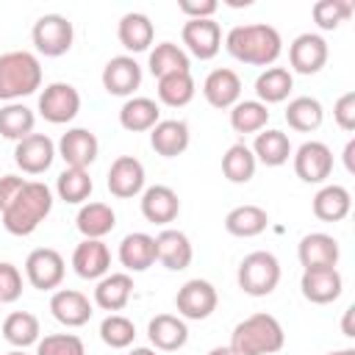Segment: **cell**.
Wrapping results in <instances>:
<instances>
[{
    "mask_svg": "<svg viewBox=\"0 0 355 355\" xmlns=\"http://www.w3.org/2000/svg\"><path fill=\"white\" fill-rule=\"evenodd\" d=\"M327 355H355V349L347 347V349H333V352H327Z\"/></svg>",
    "mask_w": 355,
    "mask_h": 355,
    "instance_id": "cell-54",
    "label": "cell"
},
{
    "mask_svg": "<svg viewBox=\"0 0 355 355\" xmlns=\"http://www.w3.org/2000/svg\"><path fill=\"white\" fill-rule=\"evenodd\" d=\"M236 280H239V288L244 294L266 297L280 283V261L266 250H255V252L244 255V261L239 263Z\"/></svg>",
    "mask_w": 355,
    "mask_h": 355,
    "instance_id": "cell-5",
    "label": "cell"
},
{
    "mask_svg": "<svg viewBox=\"0 0 355 355\" xmlns=\"http://www.w3.org/2000/svg\"><path fill=\"white\" fill-rule=\"evenodd\" d=\"M31 39H33V44H36V50L42 55L58 58V55L69 53L75 31H72V22L64 14H44V17H39L33 22Z\"/></svg>",
    "mask_w": 355,
    "mask_h": 355,
    "instance_id": "cell-6",
    "label": "cell"
},
{
    "mask_svg": "<svg viewBox=\"0 0 355 355\" xmlns=\"http://www.w3.org/2000/svg\"><path fill=\"white\" fill-rule=\"evenodd\" d=\"M36 116L28 105L22 103H8L0 108V136L11 139V141H22L25 136L33 133Z\"/></svg>",
    "mask_w": 355,
    "mask_h": 355,
    "instance_id": "cell-39",
    "label": "cell"
},
{
    "mask_svg": "<svg viewBox=\"0 0 355 355\" xmlns=\"http://www.w3.org/2000/svg\"><path fill=\"white\" fill-rule=\"evenodd\" d=\"M250 150H252L255 161H261L266 166H283L288 161V155H291V141H288V136L283 130H266L263 128L255 136V144Z\"/></svg>",
    "mask_w": 355,
    "mask_h": 355,
    "instance_id": "cell-34",
    "label": "cell"
},
{
    "mask_svg": "<svg viewBox=\"0 0 355 355\" xmlns=\"http://www.w3.org/2000/svg\"><path fill=\"white\" fill-rule=\"evenodd\" d=\"M338 241L327 233H308L302 236L300 247H297V258L302 263V269H327L338 263Z\"/></svg>",
    "mask_w": 355,
    "mask_h": 355,
    "instance_id": "cell-20",
    "label": "cell"
},
{
    "mask_svg": "<svg viewBox=\"0 0 355 355\" xmlns=\"http://www.w3.org/2000/svg\"><path fill=\"white\" fill-rule=\"evenodd\" d=\"M53 211V191L42 180H28L14 202L3 211V227L11 236H31Z\"/></svg>",
    "mask_w": 355,
    "mask_h": 355,
    "instance_id": "cell-2",
    "label": "cell"
},
{
    "mask_svg": "<svg viewBox=\"0 0 355 355\" xmlns=\"http://www.w3.org/2000/svg\"><path fill=\"white\" fill-rule=\"evenodd\" d=\"M42 86V64L28 50H8L0 55V100H19Z\"/></svg>",
    "mask_w": 355,
    "mask_h": 355,
    "instance_id": "cell-4",
    "label": "cell"
},
{
    "mask_svg": "<svg viewBox=\"0 0 355 355\" xmlns=\"http://www.w3.org/2000/svg\"><path fill=\"white\" fill-rule=\"evenodd\" d=\"M189 125L183 119H161L153 130H150V144L158 155L164 158H175L180 153H186L189 147Z\"/></svg>",
    "mask_w": 355,
    "mask_h": 355,
    "instance_id": "cell-26",
    "label": "cell"
},
{
    "mask_svg": "<svg viewBox=\"0 0 355 355\" xmlns=\"http://www.w3.org/2000/svg\"><path fill=\"white\" fill-rule=\"evenodd\" d=\"M64 258L58 250L53 247H39L33 250L28 258H25V275H28V283L39 291H53L61 286L64 280Z\"/></svg>",
    "mask_w": 355,
    "mask_h": 355,
    "instance_id": "cell-9",
    "label": "cell"
},
{
    "mask_svg": "<svg viewBox=\"0 0 355 355\" xmlns=\"http://www.w3.org/2000/svg\"><path fill=\"white\" fill-rule=\"evenodd\" d=\"M158 261L155 252V236L147 233H128L119 241V263L128 272H144Z\"/></svg>",
    "mask_w": 355,
    "mask_h": 355,
    "instance_id": "cell-25",
    "label": "cell"
},
{
    "mask_svg": "<svg viewBox=\"0 0 355 355\" xmlns=\"http://www.w3.org/2000/svg\"><path fill=\"white\" fill-rule=\"evenodd\" d=\"M324 119V108L316 97H294L286 108V122L288 128L300 130V133H311L322 125Z\"/></svg>",
    "mask_w": 355,
    "mask_h": 355,
    "instance_id": "cell-38",
    "label": "cell"
},
{
    "mask_svg": "<svg viewBox=\"0 0 355 355\" xmlns=\"http://www.w3.org/2000/svg\"><path fill=\"white\" fill-rule=\"evenodd\" d=\"M294 172L305 183H324L333 172V153L324 141H305L294 153Z\"/></svg>",
    "mask_w": 355,
    "mask_h": 355,
    "instance_id": "cell-10",
    "label": "cell"
},
{
    "mask_svg": "<svg viewBox=\"0 0 355 355\" xmlns=\"http://www.w3.org/2000/svg\"><path fill=\"white\" fill-rule=\"evenodd\" d=\"M133 294V277L125 272H111L94 286V305L103 311H122Z\"/></svg>",
    "mask_w": 355,
    "mask_h": 355,
    "instance_id": "cell-27",
    "label": "cell"
},
{
    "mask_svg": "<svg viewBox=\"0 0 355 355\" xmlns=\"http://www.w3.org/2000/svg\"><path fill=\"white\" fill-rule=\"evenodd\" d=\"M333 119L341 130H355V92H344L333 105Z\"/></svg>",
    "mask_w": 355,
    "mask_h": 355,
    "instance_id": "cell-47",
    "label": "cell"
},
{
    "mask_svg": "<svg viewBox=\"0 0 355 355\" xmlns=\"http://www.w3.org/2000/svg\"><path fill=\"white\" fill-rule=\"evenodd\" d=\"M225 47L241 64L272 67L283 53V39H280L277 28H272L266 22H252V25L230 28V33L225 36Z\"/></svg>",
    "mask_w": 355,
    "mask_h": 355,
    "instance_id": "cell-1",
    "label": "cell"
},
{
    "mask_svg": "<svg viewBox=\"0 0 355 355\" xmlns=\"http://www.w3.org/2000/svg\"><path fill=\"white\" fill-rule=\"evenodd\" d=\"M72 266L83 280H100L111 269V252L103 239H83L72 252Z\"/></svg>",
    "mask_w": 355,
    "mask_h": 355,
    "instance_id": "cell-18",
    "label": "cell"
},
{
    "mask_svg": "<svg viewBox=\"0 0 355 355\" xmlns=\"http://www.w3.org/2000/svg\"><path fill=\"white\" fill-rule=\"evenodd\" d=\"M75 225L83 233V239H103L114 230L116 214L105 202H86V205H80V211L75 216Z\"/></svg>",
    "mask_w": 355,
    "mask_h": 355,
    "instance_id": "cell-31",
    "label": "cell"
},
{
    "mask_svg": "<svg viewBox=\"0 0 355 355\" xmlns=\"http://www.w3.org/2000/svg\"><path fill=\"white\" fill-rule=\"evenodd\" d=\"M36 355H86V347L75 333H50L36 341Z\"/></svg>",
    "mask_w": 355,
    "mask_h": 355,
    "instance_id": "cell-45",
    "label": "cell"
},
{
    "mask_svg": "<svg viewBox=\"0 0 355 355\" xmlns=\"http://www.w3.org/2000/svg\"><path fill=\"white\" fill-rule=\"evenodd\" d=\"M155 252H158V261L172 272L186 269L191 263V255H194L189 236L183 230H172V227H166L155 236Z\"/></svg>",
    "mask_w": 355,
    "mask_h": 355,
    "instance_id": "cell-24",
    "label": "cell"
},
{
    "mask_svg": "<svg viewBox=\"0 0 355 355\" xmlns=\"http://www.w3.org/2000/svg\"><path fill=\"white\" fill-rule=\"evenodd\" d=\"M300 288H302V297L313 305H327V302H336L341 297V288H344V280L338 275L336 266H327V269H305L302 272V280H300Z\"/></svg>",
    "mask_w": 355,
    "mask_h": 355,
    "instance_id": "cell-15",
    "label": "cell"
},
{
    "mask_svg": "<svg viewBox=\"0 0 355 355\" xmlns=\"http://www.w3.org/2000/svg\"><path fill=\"white\" fill-rule=\"evenodd\" d=\"M92 189H94V183H92L89 172H86V169H78V166H67V169L58 175V180H55L58 197H61L64 202H69V205L86 202L89 194H92Z\"/></svg>",
    "mask_w": 355,
    "mask_h": 355,
    "instance_id": "cell-41",
    "label": "cell"
},
{
    "mask_svg": "<svg viewBox=\"0 0 355 355\" xmlns=\"http://www.w3.org/2000/svg\"><path fill=\"white\" fill-rule=\"evenodd\" d=\"M6 355H25L22 349H11V352H6Z\"/></svg>",
    "mask_w": 355,
    "mask_h": 355,
    "instance_id": "cell-55",
    "label": "cell"
},
{
    "mask_svg": "<svg viewBox=\"0 0 355 355\" xmlns=\"http://www.w3.org/2000/svg\"><path fill=\"white\" fill-rule=\"evenodd\" d=\"M80 111V94L72 83H50L44 86V92L39 94V114L53 122V125H64V122H72Z\"/></svg>",
    "mask_w": 355,
    "mask_h": 355,
    "instance_id": "cell-7",
    "label": "cell"
},
{
    "mask_svg": "<svg viewBox=\"0 0 355 355\" xmlns=\"http://www.w3.org/2000/svg\"><path fill=\"white\" fill-rule=\"evenodd\" d=\"M147 336H150V344L161 352H175L180 349L186 341H189V327L180 316H172V313H158L150 319L147 324Z\"/></svg>",
    "mask_w": 355,
    "mask_h": 355,
    "instance_id": "cell-23",
    "label": "cell"
},
{
    "mask_svg": "<svg viewBox=\"0 0 355 355\" xmlns=\"http://www.w3.org/2000/svg\"><path fill=\"white\" fill-rule=\"evenodd\" d=\"M344 166L347 172H355V139H349L344 147Z\"/></svg>",
    "mask_w": 355,
    "mask_h": 355,
    "instance_id": "cell-50",
    "label": "cell"
},
{
    "mask_svg": "<svg viewBox=\"0 0 355 355\" xmlns=\"http://www.w3.org/2000/svg\"><path fill=\"white\" fill-rule=\"evenodd\" d=\"M180 39L194 58L208 61L222 47V28L216 19H189L180 31Z\"/></svg>",
    "mask_w": 355,
    "mask_h": 355,
    "instance_id": "cell-11",
    "label": "cell"
},
{
    "mask_svg": "<svg viewBox=\"0 0 355 355\" xmlns=\"http://www.w3.org/2000/svg\"><path fill=\"white\" fill-rule=\"evenodd\" d=\"M269 122V108L258 100H239L230 108V128L236 133H261Z\"/></svg>",
    "mask_w": 355,
    "mask_h": 355,
    "instance_id": "cell-40",
    "label": "cell"
},
{
    "mask_svg": "<svg viewBox=\"0 0 355 355\" xmlns=\"http://www.w3.org/2000/svg\"><path fill=\"white\" fill-rule=\"evenodd\" d=\"M286 344V333L272 313H252L233 327L230 349L236 355H272Z\"/></svg>",
    "mask_w": 355,
    "mask_h": 355,
    "instance_id": "cell-3",
    "label": "cell"
},
{
    "mask_svg": "<svg viewBox=\"0 0 355 355\" xmlns=\"http://www.w3.org/2000/svg\"><path fill=\"white\" fill-rule=\"evenodd\" d=\"M288 64L300 75H316L327 64V42L319 33H300L288 47Z\"/></svg>",
    "mask_w": 355,
    "mask_h": 355,
    "instance_id": "cell-13",
    "label": "cell"
},
{
    "mask_svg": "<svg viewBox=\"0 0 355 355\" xmlns=\"http://www.w3.org/2000/svg\"><path fill=\"white\" fill-rule=\"evenodd\" d=\"M97 136L86 128H69L61 139H58V155L64 158L67 166H78V169H86L89 164H94L97 158Z\"/></svg>",
    "mask_w": 355,
    "mask_h": 355,
    "instance_id": "cell-17",
    "label": "cell"
},
{
    "mask_svg": "<svg viewBox=\"0 0 355 355\" xmlns=\"http://www.w3.org/2000/svg\"><path fill=\"white\" fill-rule=\"evenodd\" d=\"M294 89V78L286 67H266L258 78H255V94L258 103L272 105V103H283Z\"/></svg>",
    "mask_w": 355,
    "mask_h": 355,
    "instance_id": "cell-33",
    "label": "cell"
},
{
    "mask_svg": "<svg viewBox=\"0 0 355 355\" xmlns=\"http://www.w3.org/2000/svg\"><path fill=\"white\" fill-rule=\"evenodd\" d=\"M53 158H55V144L44 133H31L22 141H17V147H14V161L28 175L47 172L53 166Z\"/></svg>",
    "mask_w": 355,
    "mask_h": 355,
    "instance_id": "cell-12",
    "label": "cell"
},
{
    "mask_svg": "<svg viewBox=\"0 0 355 355\" xmlns=\"http://www.w3.org/2000/svg\"><path fill=\"white\" fill-rule=\"evenodd\" d=\"M208 355H236V352H233L230 347H214V349H211Z\"/></svg>",
    "mask_w": 355,
    "mask_h": 355,
    "instance_id": "cell-53",
    "label": "cell"
},
{
    "mask_svg": "<svg viewBox=\"0 0 355 355\" xmlns=\"http://www.w3.org/2000/svg\"><path fill=\"white\" fill-rule=\"evenodd\" d=\"M108 191L119 200H130L144 189V166L133 155H119L108 169Z\"/></svg>",
    "mask_w": 355,
    "mask_h": 355,
    "instance_id": "cell-16",
    "label": "cell"
},
{
    "mask_svg": "<svg viewBox=\"0 0 355 355\" xmlns=\"http://www.w3.org/2000/svg\"><path fill=\"white\" fill-rule=\"evenodd\" d=\"M128 355H158L155 349H150V347H133Z\"/></svg>",
    "mask_w": 355,
    "mask_h": 355,
    "instance_id": "cell-52",
    "label": "cell"
},
{
    "mask_svg": "<svg viewBox=\"0 0 355 355\" xmlns=\"http://www.w3.org/2000/svg\"><path fill=\"white\" fill-rule=\"evenodd\" d=\"M161 122V108L150 97H128L125 105L119 108V125L130 133L153 130Z\"/></svg>",
    "mask_w": 355,
    "mask_h": 355,
    "instance_id": "cell-28",
    "label": "cell"
},
{
    "mask_svg": "<svg viewBox=\"0 0 355 355\" xmlns=\"http://www.w3.org/2000/svg\"><path fill=\"white\" fill-rule=\"evenodd\" d=\"M22 294V275L14 263L0 261V305L3 302H14Z\"/></svg>",
    "mask_w": 355,
    "mask_h": 355,
    "instance_id": "cell-46",
    "label": "cell"
},
{
    "mask_svg": "<svg viewBox=\"0 0 355 355\" xmlns=\"http://www.w3.org/2000/svg\"><path fill=\"white\" fill-rule=\"evenodd\" d=\"M50 313L55 316V322H61L67 327H83L94 311H92V302L83 291L61 288L50 297Z\"/></svg>",
    "mask_w": 355,
    "mask_h": 355,
    "instance_id": "cell-19",
    "label": "cell"
},
{
    "mask_svg": "<svg viewBox=\"0 0 355 355\" xmlns=\"http://www.w3.org/2000/svg\"><path fill=\"white\" fill-rule=\"evenodd\" d=\"M141 86V67L133 55H114L103 67V89L114 97H130Z\"/></svg>",
    "mask_w": 355,
    "mask_h": 355,
    "instance_id": "cell-14",
    "label": "cell"
},
{
    "mask_svg": "<svg viewBox=\"0 0 355 355\" xmlns=\"http://www.w3.org/2000/svg\"><path fill=\"white\" fill-rule=\"evenodd\" d=\"M311 14H313V22L322 31H336L344 19H349L352 3L349 0H319V3H313Z\"/></svg>",
    "mask_w": 355,
    "mask_h": 355,
    "instance_id": "cell-44",
    "label": "cell"
},
{
    "mask_svg": "<svg viewBox=\"0 0 355 355\" xmlns=\"http://www.w3.org/2000/svg\"><path fill=\"white\" fill-rule=\"evenodd\" d=\"M255 155L247 144H233L227 147V153L222 155V172L230 183H247L255 175Z\"/></svg>",
    "mask_w": 355,
    "mask_h": 355,
    "instance_id": "cell-42",
    "label": "cell"
},
{
    "mask_svg": "<svg viewBox=\"0 0 355 355\" xmlns=\"http://www.w3.org/2000/svg\"><path fill=\"white\" fill-rule=\"evenodd\" d=\"M147 67L155 78H164V75H172V72H191V61H189L186 50L172 44V42L155 44V50L150 53Z\"/></svg>",
    "mask_w": 355,
    "mask_h": 355,
    "instance_id": "cell-36",
    "label": "cell"
},
{
    "mask_svg": "<svg viewBox=\"0 0 355 355\" xmlns=\"http://www.w3.org/2000/svg\"><path fill=\"white\" fill-rule=\"evenodd\" d=\"M39 333H42L39 330V319L33 313H28V311H14V313H8L3 319V338L17 349H25V347L36 344Z\"/></svg>",
    "mask_w": 355,
    "mask_h": 355,
    "instance_id": "cell-35",
    "label": "cell"
},
{
    "mask_svg": "<svg viewBox=\"0 0 355 355\" xmlns=\"http://www.w3.org/2000/svg\"><path fill=\"white\" fill-rule=\"evenodd\" d=\"M349 208H352V197L338 183L322 186L313 197V216L322 222H341L349 214Z\"/></svg>",
    "mask_w": 355,
    "mask_h": 355,
    "instance_id": "cell-30",
    "label": "cell"
},
{
    "mask_svg": "<svg viewBox=\"0 0 355 355\" xmlns=\"http://www.w3.org/2000/svg\"><path fill=\"white\" fill-rule=\"evenodd\" d=\"M194 78L191 72H172V75H164L158 78V100L169 108H183L191 103L194 97Z\"/></svg>",
    "mask_w": 355,
    "mask_h": 355,
    "instance_id": "cell-37",
    "label": "cell"
},
{
    "mask_svg": "<svg viewBox=\"0 0 355 355\" xmlns=\"http://www.w3.org/2000/svg\"><path fill=\"white\" fill-rule=\"evenodd\" d=\"M25 183H28V180L19 178V175H3V178H0V214L14 202V197L22 191Z\"/></svg>",
    "mask_w": 355,
    "mask_h": 355,
    "instance_id": "cell-49",
    "label": "cell"
},
{
    "mask_svg": "<svg viewBox=\"0 0 355 355\" xmlns=\"http://www.w3.org/2000/svg\"><path fill=\"white\" fill-rule=\"evenodd\" d=\"M180 214V200L169 186H150L141 191V216L153 225H169Z\"/></svg>",
    "mask_w": 355,
    "mask_h": 355,
    "instance_id": "cell-22",
    "label": "cell"
},
{
    "mask_svg": "<svg viewBox=\"0 0 355 355\" xmlns=\"http://www.w3.org/2000/svg\"><path fill=\"white\" fill-rule=\"evenodd\" d=\"M116 36H119V44L130 53H144L150 44H153V36H155V28L150 22L147 14H139V11H130L119 19L116 25Z\"/></svg>",
    "mask_w": 355,
    "mask_h": 355,
    "instance_id": "cell-29",
    "label": "cell"
},
{
    "mask_svg": "<svg viewBox=\"0 0 355 355\" xmlns=\"http://www.w3.org/2000/svg\"><path fill=\"white\" fill-rule=\"evenodd\" d=\"M202 97L214 108H233L241 97V78L227 67L214 69V72H208V78L202 83Z\"/></svg>",
    "mask_w": 355,
    "mask_h": 355,
    "instance_id": "cell-21",
    "label": "cell"
},
{
    "mask_svg": "<svg viewBox=\"0 0 355 355\" xmlns=\"http://www.w3.org/2000/svg\"><path fill=\"white\" fill-rule=\"evenodd\" d=\"M352 313H355V308H347V311H344V322H341L344 336H355V330H352Z\"/></svg>",
    "mask_w": 355,
    "mask_h": 355,
    "instance_id": "cell-51",
    "label": "cell"
},
{
    "mask_svg": "<svg viewBox=\"0 0 355 355\" xmlns=\"http://www.w3.org/2000/svg\"><path fill=\"white\" fill-rule=\"evenodd\" d=\"M269 227V214L261 205H236L225 216V230L239 239H252Z\"/></svg>",
    "mask_w": 355,
    "mask_h": 355,
    "instance_id": "cell-32",
    "label": "cell"
},
{
    "mask_svg": "<svg viewBox=\"0 0 355 355\" xmlns=\"http://www.w3.org/2000/svg\"><path fill=\"white\" fill-rule=\"evenodd\" d=\"M100 338L103 344H108L111 349H125L133 344L136 338V324L122 316V313H108L103 322H100Z\"/></svg>",
    "mask_w": 355,
    "mask_h": 355,
    "instance_id": "cell-43",
    "label": "cell"
},
{
    "mask_svg": "<svg viewBox=\"0 0 355 355\" xmlns=\"http://www.w3.org/2000/svg\"><path fill=\"white\" fill-rule=\"evenodd\" d=\"M216 288L208 283V280H186L178 294H175V308L183 319H191V322H200V319H208L214 311H216Z\"/></svg>",
    "mask_w": 355,
    "mask_h": 355,
    "instance_id": "cell-8",
    "label": "cell"
},
{
    "mask_svg": "<svg viewBox=\"0 0 355 355\" xmlns=\"http://www.w3.org/2000/svg\"><path fill=\"white\" fill-rule=\"evenodd\" d=\"M178 8L189 19H214L219 3L216 0H178Z\"/></svg>",
    "mask_w": 355,
    "mask_h": 355,
    "instance_id": "cell-48",
    "label": "cell"
}]
</instances>
